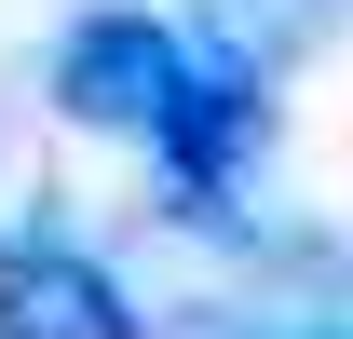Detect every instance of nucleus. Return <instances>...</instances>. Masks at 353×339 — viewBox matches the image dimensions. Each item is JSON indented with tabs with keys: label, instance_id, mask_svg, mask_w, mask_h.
I'll use <instances>...</instances> for the list:
<instances>
[{
	"label": "nucleus",
	"instance_id": "20e7f679",
	"mask_svg": "<svg viewBox=\"0 0 353 339\" xmlns=\"http://www.w3.org/2000/svg\"><path fill=\"white\" fill-rule=\"evenodd\" d=\"M272 339H353V326H272Z\"/></svg>",
	"mask_w": 353,
	"mask_h": 339
},
{
	"label": "nucleus",
	"instance_id": "f257e3e1",
	"mask_svg": "<svg viewBox=\"0 0 353 339\" xmlns=\"http://www.w3.org/2000/svg\"><path fill=\"white\" fill-rule=\"evenodd\" d=\"M176 68H190V28L176 14L95 0V14H68V41H54V109L82 136H136L150 150V123L176 109Z\"/></svg>",
	"mask_w": 353,
	"mask_h": 339
},
{
	"label": "nucleus",
	"instance_id": "f03ea898",
	"mask_svg": "<svg viewBox=\"0 0 353 339\" xmlns=\"http://www.w3.org/2000/svg\"><path fill=\"white\" fill-rule=\"evenodd\" d=\"M0 339H150L123 271L68 231H0Z\"/></svg>",
	"mask_w": 353,
	"mask_h": 339
},
{
	"label": "nucleus",
	"instance_id": "7ed1b4c3",
	"mask_svg": "<svg viewBox=\"0 0 353 339\" xmlns=\"http://www.w3.org/2000/svg\"><path fill=\"white\" fill-rule=\"evenodd\" d=\"M204 28L231 54H259V68H299V54L353 41V0H204Z\"/></svg>",
	"mask_w": 353,
	"mask_h": 339
}]
</instances>
